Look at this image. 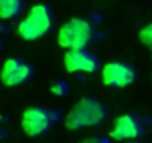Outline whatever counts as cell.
Segmentation results:
<instances>
[{
	"label": "cell",
	"instance_id": "cell-6",
	"mask_svg": "<svg viewBox=\"0 0 152 143\" xmlns=\"http://www.w3.org/2000/svg\"><path fill=\"white\" fill-rule=\"evenodd\" d=\"M34 73V69L30 63L18 58L11 57L8 58L0 70V81L6 87H18L28 79H31Z\"/></svg>",
	"mask_w": 152,
	"mask_h": 143
},
{
	"label": "cell",
	"instance_id": "cell-4",
	"mask_svg": "<svg viewBox=\"0 0 152 143\" xmlns=\"http://www.w3.org/2000/svg\"><path fill=\"white\" fill-rule=\"evenodd\" d=\"M61 112L43 106H30L21 115V127L27 136L39 137L46 134L58 121Z\"/></svg>",
	"mask_w": 152,
	"mask_h": 143
},
{
	"label": "cell",
	"instance_id": "cell-12",
	"mask_svg": "<svg viewBox=\"0 0 152 143\" xmlns=\"http://www.w3.org/2000/svg\"><path fill=\"white\" fill-rule=\"evenodd\" d=\"M79 143H109V140L106 137H102V136H97V137H90V139H85Z\"/></svg>",
	"mask_w": 152,
	"mask_h": 143
},
{
	"label": "cell",
	"instance_id": "cell-1",
	"mask_svg": "<svg viewBox=\"0 0 152 143\" xmlns=\"http://www.w3.org/2000/svg\"><path fill=\"white\" fill-rule=\"evenodd\" d=\"M109 116L107 106L93 96H85L75 103L64 118L66 128L76 131L102 125Z\"/></svg>",
	"mask_w": 152,
	"mask_h": 143
},
{
	"label": "cell",
	"instance_id": "cell-9",
	"mask_svg": "<svg viewBox=\"0 0 152 143\" xmlns=\"http://www.w3.org/2000/svg\"><path fill=\"white\" fill-rule=\"evenodd\" d=\"M26 0H0V20H14L23 14Z\"/></svg>",
	"mask_w": 152,
	"mask_h": 143
},
{
	"label": "cell",
	"instance_id": "cell-11",
	"mask_svg": "<svg viewBox=\"0 0 152 143\" xmlns=\"http://www.w3.org/2000/svg\"><path fill=\"white\" fill-rule=\"evenodd\" d=\"M139 39L142 43H145L146 46L152 49V24H148L139 31Z\"/></svg>",
	"mask_w": 152,
	"mask_h": 143
},
{
	"label": "cell",
	"instance_id": "cell-10",
	"mask_svg": "<svg viewBox=\"0 0 152 143\" xmlns=\"http://www.w3.org/2000/svg\"><path fill=\"white\" fill-rule=\"evenodd\" d=\"M51 93L54 96H58V97H66L69 94V84L66 81H63V79L55 81L51 85Z\"/></svg>",
	"mask_w": 152,
	"mask_h": 143
},
{
	"label": "cell",
	"instance_id": "cell-7",
	"mask_svg": "<svg viewBox=\"0 0 152 143\" xmlns=\"http://www.w3.org/2000/svg\"><path fill=\"white\" fill-rule=\"evenodd\" d=\"M64 67L69 73H78V72L94 73L100 69V60L87 48L67 49L64 55Z\"/></svg>",
	"mask_w": 152,
	"mask_h": 143
},
{
	"label": "cell",
	"instance_id": "cell-14",
	"mask_svg": "<svg viewBox=\"0 0 152 143\" xmlns=\"http://www.w3.org/2000/svg\"><path fill=\"white\" fill-rule=\"evenodd\" d=\"M130 143H131V142H130ZM133 143H136V142H133Z\"/></svg>",
	"mask_w": 152,
	"mask_h": 143
},
{
	"label": "cell",
	"instance_id": "cell-13",
	"mask_svg": "<svg viewBox=\"0 0 152 143\" xmlns=\"http://www.w3.org/2000/svg\"><path fill=\"white\" fill-rule=\"evenodd\" d=\"M2 134H3V133H2V130H0V137H2Z\"/></svg>",
	"mask_w": 152,
	"mask_h": 143
},
{
	"label": "cell",
	"instance_id": "cell-2",
	"mask_svg": "<svg viewBox=\"0 0 152 143\" xmlns=\"http://www.w3.org/2000/svg\"><path fill=\"white\" fill-rule=\"evenodd\" d=\"M96 39L94 24L81 17H75L64 23L57 34V43L64 49L87 48Z\"/></svg>",
	"mask_w": 152,
	"mask_h": 143
},
{
	"label": "cell",
	"instance_id": "cell-3",
	"mask_svg": "<svg viewBox=\"0 0 152 143\" xmlns=\"http://www.w3.org/2000/svg\"><path fill=\"white\" fill-rule=\"evenodd\" d=\"M54 28V14L45 3L33 6L28 15L17 26V33L27 42H34L45 37Z\"/></svg>",
	"mask_w": 152,
	"mask_h": 143
},
{
	"label": "cell",
	"instance_id": "cell-5",
	"mask_svg": "<svg viewBox=\"0 0 152 143\" xmlns=\"http://www.w3.org/2000/svg\"><path fill=\"white\" fill-rule=\"evenodd\" d=\"M137 73L133 66L124 61H110L102 69V81L106 87L125 88L134 84Z\"/></svg>",
	"mask_w": 152,
	"mask_h": 143
},
{
	"label": "cell",
	"instance_id": "cell-8",
	"mask_svg": "<svg viewBox=\"0 0 152 143\" xmlns=\"http://www.w3.org/2000/svg\"><path fill=\"white\" fill-rule=\"evenodd\" d=\"M109 134L113 140H136L143 136V125L136 115L124 113L115 119Z\"/></svg>",
	"mask_w": 152,
	"mask_h": 143
}]
</instances>
